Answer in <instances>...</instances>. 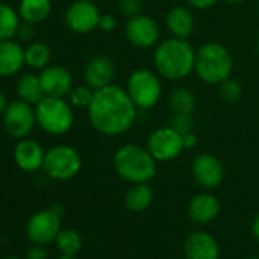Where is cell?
Wrapping results in <instances>:
<instances>
[{
	"label": "cell",
	"mask_w": 259,
	"mask_h": 259,
	"mask_svg": "<svg viewBox=\"0 0 259 259\" xmlns=\"http://www.w3.org/2000/svg\"><path fill=\"white\" fill-rule=\"evenodd\" d=\"M138 107L126 90L117 84H110L95 90L93 99L87 107L90 125L102 136H120L136 122Z\"/></svg>",
	"instance_id": "cell-1"
},
{
	"label": "cell",
	"mask_w": 259,
	"mask_h": 259,
	"mask_svg": "<svg viewBox=\"0 0 259 259\" xmlns=\"http://www.w3.org/2000/svg\"><path fill=\"white\" fill-rule=\"evenodd\" d=\"M197 51L185 38H166L154 48L153 63L160 78L182 81L195 69Z\"/></svg>",
	"instance_id": "cell-2"
},
{
	"label": "cell",
	"mask_w": 259,
	"mask_h": 259,
	"mask_svg": "<svg viewBox=\"0 0 259 259\" xmlns=\"http://www.w3.org/2000/svg\"><path fill=\"white\" fill-rule=\"evenodd\" d=\"M113 168L130 183H150L157 172V160L147 147L136 144L120 145L113 154Z\"/></svg>",
	"instance_id": "cell-3"
},
{
	"label": "cell",
	"mask_w": 259,
	"mask_h": 259,
	"mask_svg": "<svg viewBox=\"0 0 259 259\" xmlns=\"http://www.w3.org/2000/svg\"><path fill=\"white\" fill-rule=\"evenodd\" d=\"M194 72L203 82L218 85L232 76L233 57L230 51L221 43H204L197 51Z\"/></svg>",
	"instance_id": "cell-4"
},
{
	"label": "cell",
	"mask_w": 259,
	"mask_h": 259,
	"mask_svg": "<svg viewBox=\"0 0 259 259\" xmlns=\"http://www.w3.org/2000/svg\"><path fill=\"white\" fill-rule=\"evenodd\" d=\"M37 125L51 136H63L69 133L75 123L72 104L64 98L45 96L35 105Z\"/></svg>",
	"instance_id": "cell-5"
},
{
	"label": "cell",
	"mask_w": 259,
	"mask_h": 259,
	"mask_svg": "<svg viewBox=\"0 0 259 259\" xmlns=\"http://www.w3.org/2000/svg\"><path fill=\"white\" fill-rule=\"evenodd\" d=\"M125 90L138 110H151L162 98L160 75L150 69H138L128 76Z\"/></svg>",
	"instance_id": "cell-6"
},
{
	"label": "cell",
	"mask_w": 259,
	"mask_h": 259,
	"mask_svg": "<svg viewBox=\"0 0 259 259\" xmlns=\"http://www.w3.org/2000/svg\"><path fill=\"white\" fill-rule=\"evenodd\" d=\"M82 166L81 154L70 145H55L46 151L43 169L48 177L58 182L73 179Z\"/></svg>",
	"instance_id": "cell-7"
},
{
	"label": "cell",
	"mask_w": 259,
	"mask_h": 259,
	"mask_svg": "<svg viewBox=\"0 0 259 259\" xmlns=\"http://www.w3.org/2000/svg\"><path fill=\"white\" fill-rule=\"evenodd\" d=\"M63 213L64 207L60 203L34 213L26 224V235L29 241L38 245H46L55 241L57 235L61 230Z\"/></svg>",
	"instance_id": "cell-8"
},
{
	"label": "cell",
	"mask_w": 259,
	"mask_h": 259,
	"mask_svg": "<svg viewBox=\"0 0 259 259\" xmlns=\"http://www.w3.org/2000/svg\"><path fill=\"white\" fill-rule=\"evenodd\" d=\"M2 123L10 136L17 141L25 139L34 132L37 125L35 107L23 99L10 102L2 114Z\"/></svg>",
	"instance_id": "cell-9"
},
{
	"label": "cell",
	"mask_w": 259,
	"mask_h": 259,
	"mask_svg": "<svg viewBox=\"0 0 259 259\" xmlns=\"http://www.w3.org/2000/svg\"><path fill=\"white\" fill-rule=\"evenodd\" d=\"M147 148L157 162H171L185 151L183 136L171 125L159 126L147 139Z\"/></svg>",
	"instance_id": "cell-10"
},
{
	"label": "cell",
	"mask_w": 259,
	"mask_h": 259,
	"mask_svg": "<svg viewBox=\"0 0 259 259\" xmlns=\"http://www.w3.org/2000/svg\"><path fill=\"white\" fill-rule=\"evenodd\" d=\"M125 37L130 45L138 49H151L160 43V26L153 17L139 14L128 19L125 25Z\"/></svg>",
	"instance_id": "cell-11"
},
{
	"label": "cell",
	"mask_w": 259,
	"mask_h": 259,
	"mask_svg": "<svg viewBox=\"0 0 259 259\" xmlns=\"http://www.w3.org/2000/svg\"><path fill=\"white\" fill-rule=\"evenodd\" d=\"M101 11L93 2L76 0L70 4L64 13L66 26L75 34H90L99 26Z\"/></svg>",
	"instance_id": "cell-12"
},
{
	"label": "cell",
	"mask_w": 259,
	"mask_h": 259,
	"mask_svg": "<svg viewBox=\"0 0 259 259\" xmlns=\"http://www.w3.org/2000/svg\"><path fill=\"white\" fill-rule=\"evenodd\" d=\"M191 172L197 185L204 189L217 188L224 179V166L221 160L210 153H201L195 156L191 165Z\"/></svg>",
	"instance_id": "cell-13"
},
{
	"label": "cell",
	"mask_w": 259,
	"mask_h": 259,
	"mask_svg": "<svg viewBox=\"0 0 259 259\" xmlns=\"http://www.w3.org/2000/svg\"><path fill=\"white\" fill-rule=\"evenodd\" d=\"M45 95L54 98H67L73 89V75L69 69L57 64H49L38 73Z\"/></svg>",
	"instance_id": "cell-14"
},
{
	"label": "cell",
	"mask_w": 259,
	"mask_h": 259,
	"mask_svg": "<svg viewBox=\"0 0 259 259\" xmlns=\"http://www.w3.org/2000/svg\"><path fill=\"white\" fill-rule=\"evenodd\" d=\"M116 76V63L111 57L96 55L84 67V82L93 90L113 84Z\"/></svg>",
	"instance_id": "cell-15"
},
{
	"label": "cell",
	"mask_w": 259,
	"mask_h": 259,
	"mask_svg": "<svg viewBox=\"0 0 259 259\" xmlns=\"http://www.w3.org/2000/svg\"><path fill=\"white\" fill-rule=\"evenodd\" d=\"M45 156L46 151L43 150L41 144L29 138L20 139L13 153L16 165L25 172H37L38 169H43Z\"/></svg>",
	"instance_id": "cell-16"
},
{
	"label": "cell",
	"mask_w": 259,
	"mask_h": 259,
	"mask_svg": "<svg viewBox=\"0 0 259 259\" xmlns=\"http://www.w3.org/2000/svg\"><path fill=\"white\" fill-rule=\"evenodd\" d=\"M186 259H220V247L207 232H194L185 241Z\"/></svg>",
	"instance_id": "cell-17"
},
{
	"label": "cell",
	"mask_w": 259,
	"mask_h": 259,
	"mask_svg": "<svg viewBox=\"0 0 259 259\" xmlns=\"http://www.w3.org/2000/svg\"><path fill=\"white\" fill-rule=\"evenodd\" d=\"M25 64V49L19 41H0V78L17 75Z\"/></svg>",
	"instance_id": "cell-18"
},
{
	"label": "cell",
	"mask_w": 259,
	"mask_h": 259,
	"mask_svg": "<svg viewBox=\"0 0 259 259\" xmlns=\"http://www.w3.org/2000/svg\"><path fill=\"white\" fill-rule=\"evenodd\" d=\"M220 213V201L209 192L197 194L188 204V215L194 223L206 224L213 221Z\"/></svg>",
	"instance_id": "cell-19"
},
{
	"label": "cell",
	"mask_w": 259,
	"mask_h": 259,
	"mask_svg": "<svg viewBox=\"0 0 259 259\" xmlns=\"http://www.w3.org/2000/svg\"><path fill=\"white\" fill-rule=\"evenodd\" d=\"M165 26L172 37L188 40L195 28L194 13L186 7H174L165 16Z\"/></svg>",
	"instance_id": "cell-20"
},
{
	"label": "cell",
	"mask_w": 259,
	"mask_h": 259,
	"mask_svg": "<svg viewBox=\"0 0 259 259\" xmlns=\"http://www.w3.org/2000/svg\"><path fill=\"white\" fill-rule=\"evenodd\" d=\"M17 11L22 22L40 25L49 19L52 13V2L51 0H20Z\"/></svg>",
	"instance_id": "cell-21"
},
{
	"label": "cell",
	"mask_w": 259,
	"mask_h": 259,
	"mask_svg": "<svg viewBox=\"0 0 259 259\" xmlns=\"http://www.w3.org/2000/svg\"><path fill=\"white\" fill-rule=\"evenodd\" d=\"M154 194L150 183H135L123 197L125 206L132 212H144L153 203Z\"/></svg>",
	"instance_id": "cell-22"
},
{
	"label": "cell",
	"mask_w": 259,
	"mask_h": 259,
	"mask_svg": "<svg viewBox=\"0 0 259 259\" xmlns=\"http://www.w3.org/2000/svg\"><path fill=\"white\" fill-rule=\"evenodd\" d=\"M16 92L19 99H23L32 105H37L46 96L40 76L34 73H25L23 76H20L16 85Z\"/></svg>",
	"instance_id": "cell-23"
},
{
	"label": "cell",
	"mask_w": 259,
	"mask_h": 259,
	"mask_svg": "<svg viewBox=\"0 0 259 259\" xmlns=\"http://www.w3.org/2000/svg\"><path fill=\"white\" fill-rule=\"evenodd\" d=\"M22 19L19 16V11H16L13 7L0 2V41L4 40H13L17 37L19 28Z\"/></svg>",
	"instance_id": "cell-24"
},
{
	"label": "cell",
	"mask_w": 259,
	"mask_h": 259,
	"mask_svg": "<svg viewBox=\"0 0 259 259\" xmlns=\"http://www.w3.org/2000/svg\"><path fill=\"white\" fill-rule=\"evenodd\" d=\"M169 107L177 114H192L197 107L195 95L185 87H177L169 93Z\"/></svg>",
	"instance_id": "cell-25"
},
{
	"label": "cell",
	"mask_w": 259,
	"mask_h": 259,
	"mask_svg": "<svg viewBox=\"0 0 259 259\" xmlns=\"http://www.w3.org/2000/svg\"><path fill=\"white\" fill-rule=\"evenodd\" d=\"M51 58V48L43 41H32L28 48H25V63L32 69H45L49 66Z\"/></svg>",
	"instance_id": "cell-26"
},
{
	"label": "cell",
	"mask_w": 259,
	"mask_h": 259,
	"mask_svg": "<svg viewBox=\"0 0 259 259\" xmlns=\"http://www.w3.org/2000/svg\"><path fill=\"white\" fill-rule=\"evenodd\" d=\"M58 250L66 256H76L82 248V236L75 229H64L55 238Z\"/></svg>",
	"instance_id": "cell-27"
},
{
	"label": "cell",
	"mask_w": 259,
	"mask_h": 259,
	"mask_svg": "<svg viewBox=\"0 0 259 259\" xmlns=\"http://www.w3.org/2000/svg\"><path fill=\"white\" fill-rule=\"evenodd\" d=\"M218 87V95H220V98L224 101V102H227V104H235V102H238L241 98H242V85H241V82L239 81H236V79H233L232 76L230 78H227V79H224L221 84H218L217 85Z\"/></svg>",
	"instance_id": "cell-28"
},
{
	"label": "cell",
	"mask_w": 259,
	"mask_h": 259,
	"mask_svg": "<svg viewBox=\"0 0 259 259\" xmlns=\"http://www.w3.org/2000/svg\"><path fill=\"white\" fill-rule=\"evenodd\" d=\"M93 93L95 90L92 87H89L87 84L82 85H73V89L69 93V102L72 104V107L76 108H85L90 105L92 99H93Z\"/></svg>",
	"instance_id": "cell-29"
},
{
	"label": "cell",
	"mask_w": 259,
	"mask_h": 259,
	"mask_svg": "<svg viewBox=\"0 0 259 259\" xmlns=\"http://www.w3.org/2000/svg\"><path fill=\"white\" fill-rule=\"evenodd\" d=\"M144 2L142 0H117V11L126 19L142 14Z\"/></svg>",
	"instance_id": "cell-30"
},
{
	"label": "cell",
	"mask_w": 259,
	"mask_h": 259,
	"mask_svg": "<svg viewBox=\"0 0 259 259\" xmlns=\"http://www.w3.org/2000/svg\"><path fill=\"white\" fill-rule=\"evenodd\" d=\"M169 125L177 130V132L183 136L186 133H191L194 132V119H192V114H177L174 113L171 120H169Z\"/></svg>",
	"instance_id": "cell-31"
},
{
	"label": "cell",
	"mask_w": 259,
	"mask_h": 259,
	"mask_svg": "<svg viewBox=\"0 0 259 259\" xmlns=\"http://www.w3.org/2000/svg\"><path fill=\"white\" fill-rule=\"evenodd\" d=\"M116 26H117V20H116V17L113 14H108V13L101 14L98 29H101L102 32H111V31L116 29Z\"/></svg>",
	"instance_id": "cell-32"
},
{
	"label": "cell",
	"mask_w": 259,
	"mask_h": 259,
	"mask_svg": "<svg viewBox=\"0 0 259 259\" xmlns=\"http://www.w3.org/2000/svg\"><path fill=\"white\" fill-rule=\"evenodd\" d=\"M35 25H31V23H22L20 28H19V32H17V37L23 41H28L31 40L34 35H35V29H34Z\"/></svg>",
	"instance_id": "cell-33"
},
{
	"label": "cell",
	"mask_w": 259,
	"mask_h": 259,
	"mask_svg": "<svg viewBox=\"0 0 259 259\" xmlns=\"http://www.w3.org/2000/svg\"><path fill=\"white\" fill-rule=\"evenodd\" d=\"M26 259H48V251L45 250L43 245L35 244V247L26 251Z\"/></svg>",
	"instance_id": "cell-34"
},
{
	"label": "cell",
	"mask_w": 259,
	"mask_h": 259,
	"mask_svg": "<svg viewBox=\"0 0 259 259\" xmlns=\"http://www.w3.org/2000/svg\"><path fill=\"white\" fill-rule=\"evenodd\" d=\"M188 5L195 8V10H207L212 8L213 5H217L220 0H186Z\"/></svg>",
	"instance_id": "cell-35"
},
{
	"label": "cell",
	"mask_w": 259,
	"mask_h": 259,
	"mask_svg": "<svg viewBox=\"0 0 259 259\" xmlns=\"http://www.w3.org/2000/svg\"><path fill=\"white\" fill-rule=\"evenodd\" d=\"M183 142H185V150H191V148H194V147L197 145L198 139H197L195 133L191 132V133L183 135Z\"/></svg>",
	"instance_id": "cell-36"
},
{
	"label": "cell",
	"mask_w": 259,
	"mask_h": 259,
	"mask_svg": "<svg viewBox=\"0 0 259 259\" xmlns=\"http://www.w3.org/2000/svg\"><path fill=\"white\" fill-rule=\"evenodd\" d=\"M8 98H7V95L0 90V117H2V114L5 113V110H7V107H8Z\"/></svg>",
	"instance_id": "cell-37"
},
{
	"label": "cell",
	"mask_w": 259,
	"mask_h": 259,
	"mask_svg": "<svg viewBox=\"0 0 259 259\" xmlns=\"http://www.w3.org/2000/svg\"><path fill=\"white\" fill-rule=\"evenodd\" d=\"M251 232H253V235H254V238L259 241V213L254 217V220H253V224H251Z\"/></svg>",
	"instance_id": "cell-38"
},
{
	"label": "cell",
	"mask_w": 259,
	"mask_h": 259,
	"mask_svg": "<svg viewBox=\"0 0 259 259\" xmlns=\"http://www.w3.org/2000/svg\"><path fill=\"white\" fill-rule=\"evenodd\" d=\"M227 4H230V5H241V4H244L245 0H226Z\"/></svg>",
	"instance_id": "cell-39"
},
{
	"label": "cell",
	"mask_w": 259,
	"mask_h": 259,
	"mask_svg": "<svg viewBox=\"0 0 259 259\" xmlns=\"http://www.w3.org/2000/svg\"><path fill=\"white\" fill-rule=\"evenodd\" d=\"M58 259H78L76 256H66V254H63L61 257H58Z\"/></svg>",
	"instance_id": "cell-40"
},
{
	"label": "cell",
	"mask_w": 259,
	"mask_h": 259,
	"mask_svg": "<svg viewBox=\"0 0 259 259\" xmlns=\"http://www.w3.org/2000/svg\"><path fill=\"white\" fill-rule=\"evenodd\" d=\"M4 259H19V257H14V256H10V257H4Z\"/></svg>",
	"instance_id": "cell-41"
},
{
	"label": "cell",
	"mask_w": 259,
	"mask_h": 259,
	"mask_svg": "<svg viewBox=\"0 0 259 259\" xmlns=\"http://www.w3.org/2000/svg\"><path fill=\"white\" fill-rule=\"evenodd\" d=\"M87 2H93V4H96V2H99V0H87Z\"/></svg>",
	"instance_id": "cell-42"
},
{
	"label": "cell",
	"mask_w": 259,
	"mask_h": 259,
	"mask_svg": "<svg viewBox=\"0 0 259 259\" xmlns=\"http://www.w3.org/2000/svg\"><path fill=\"white\" fill-rule=\"evenodd\" d=\"M248 259H259V257H248Z\"/></svg>",
	"instance_id": "cell-43"
},
{
	"label": "cell",
	"mask_w": 259,
	"mask_h": 259,
	"mask_svg": "<svg viewBox=\"0 0 259 259\" xmlns=\"http://www.w3.org/2000/svg\"><path fill=\"white\" fill-rule=\"evenodd\" d=\"M257 11H259V5H257Z\"/></svg>",
	"instance_id": "cell-44"
},
{
	"label": "cell",
	"mask_w": 259,
	"mask_h": 259,
	"mask_svg": "<svg viewBox=\"0 0 259 259\" xmlns=\"http://www.w3.org/2000/svg\"><path fill=\"white\" fill-rule=\"evenodd\" d=\"M0 2H4V0H0Z\"/></svg>",
	"instance_id": "cell-45"
}]
</instances>
